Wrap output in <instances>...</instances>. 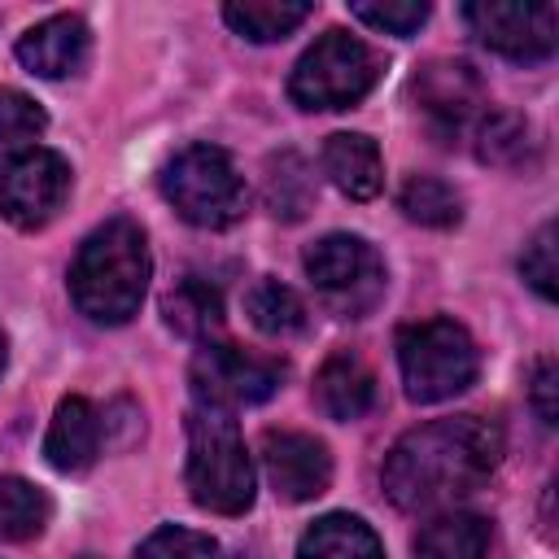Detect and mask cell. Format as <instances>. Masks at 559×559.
Segmentation results:
<instances>
[{
	"label": "cell",
	"instance_id": "4",
	"mask_svg": "<svg viewBox=\"0 0 559 559\" xmlns=\"http://www.w3.org/2000/svg\"><path fill=\"white\" fill-rule=\"evenodd\" d=\"M157 188L175 205V214L183 223L205 227V231H223V227L240 223L245 205H249L245 179H240L231 153L218 148V144H188V148H179L162 166Z\"/></svg>",
	"mask_w": 559,
	"mask_h": 559
},
{
	"label": "cell",
	"instance_id": "14",
	"mask_svg": "<svg viewBox=\"0 0 559 559\" xmlns=\"http://www.w3.org/2000/svg\"><path fill=\"white\" fill-rule=\"evenodd\" d=\"M314 402L328 419L349 424L362 419L376 406V371L362 362V354L354 349H336L323 358V367L314 371Z\"/></svg>",
	"mask_w": 559,
	"mask_h": 559
},
{
	"label": "cell",
	"instance_id": "28",
	"mask_svg": "<svg viewBox=\"0 0 559 559\" xmlns=\"http://www.w3.org/2000/svg\"><path fill=\"white\" fill-rule=\"evenodd\" d=\"M48 127V114L39 100H31L17 87H0V148H22Z\"/></svg>",
	"mask_w": 559,
	"mask_h": 559
},
{
	"label": "cell",
	"instance_id": "17",
	"mask_svg": "<svg viewBox=\"0 0 559 559\" xmlns=\"http://www.w3.org/2000/svg\"><path fill=\"white\" fill-rule=\"evenodd\" d=\"M489 520L476 511H441L428 524H419L411 555L415 559H485L489 550Z\"/></svg>",
	"mask_w": 559,
	"mask_h": 559
},
{
	"label": "cell",
	"instance_id": "12",
	"mask_svg": "<svg viewBox=\"0 0 559 559\" xmlns=\"http://www.w3.org/2000/svg\"><path fill=\"white\" fill-rule=\"evenodd\" d=\"M262 467L280 502H310L332 485V454L319 437L293 428L262 432Z\"/></svg>",
	"mask_w": 559,
	"mask_h": 559
},
{
	"label": "cell",
	"instance_id": "23",
	"mask_svg": "<svg viewBox=\"0 0 559 559\" xmlns=\"http://www.w3.org/2000/svg\"><path fill=\"white\" fill-rule=\"evenodd\" d=\"M245 310H249V323H253L258 332H266V336H293V332L306 328V306H301V297H297L288 284L271 280V275H262V280L249 288Z\"/></svg>",
	"mask_w": 559,
	"mask_h": 559
},
{
	"label": "cell",
	"instance_id": "6",
	"mask_svg": "<svg viewBox=\"0 0 559 559\" xmlns=\"http://www.w3.org/2000/svg\"><path fill=\"white\" fill-rule=\"evenodd\" d=\"M384 61L380 52L349 35V31H323L293 66L288 74V96L297 109H349L358 105L376 79H380Z\"/></svg>",
	"mask_w": 559,
	"mask_h": 559
},
{
	"label": "cell",
	"instance_id": "15",
	"mask_svg": "<svg viewBox=\"0 0 559 559\" xmlns=\"http://www.w3.org/2000/svg\"><path fill=\"white\" fill-rule=\"evenodd\" d=\"M100 454V415L87 397L70 393L57 402L48 437H44V459L57 472H87Z\"/></svg>",
	"mask_w": 559,
	"mask_h": 559
},
{
	"label": "cell",
	"instance_id": "22",
	"mask_svg": "<svg viewBox=\"0 0 559 559\" xmlns=\"http://www.w3.org/2000/svg\"><path fill=\"white\" fill-rule=\"evenodd\" d=\"M397 210L419 227L445 231V227H454L463 218V197L437 175H411L402 183V192H397Z\"/></svg>",
	"mask_w": 559,
	"mask_h": 559
},
{
	"label": "cell",
	"instance_id": "11",
	"mask_svg": "<svg viewBox=\"0 0 559 559\" xmlns=\"http://www.w3.org/2000/svg\"><path fill=\"white\" fill-rule=\"evenodd\" d=\"M411 100L441 140L485 118V83L467 61H428L411 79Z\"/></svg>",
	"mask_w": 559,
	"mask_h": 559
},
{
	"label": "cell",
	"instance_id": "5",
	"mask_svg": "<svg viewBox=\"0 0 559 559\" xmlns=\"http://www.w3.org/2000/svg\"><path fill=\"white\" fill-rule=\"evenodd\" d=\"M397 367H402L406 397L428 406V402H445L476 384L480 349L463 323L437 314V319L406 323L397 332Z\"/></svg>",
	"mask_w": 559,
	"mask_h": 559
},
{
	"label": "cell",
	"instance_id": "29",
	"mask_svg": "<svg viewBox=\"0 0 559 559\" xmlns=\"http://www.w3.org/2000/svg\"><path fill=\"white\" fill-rule=\"evenodd\" d=\"M520 275L524 284L542 297V301H555L559 297V262H555V223H542L537 236L524 245V258H520Z\"/></svg>",
	"mask_w": 559,
	"mask_h": 559
},
{
	"label": "cell",
	"instance_id": "20",
	"mask_svg": "<svg viewBox=\"0 0 559 559\" xmlns=\"http://www.w3.org/2000/svg\"><path fill=\"white\" fill-rule=\"evenodd\" d=\"M310 13H314L310 0H231V4H223V22L253 44H275L284 35H293Z\"/></svg>",
	"mask_w": 559,
	"mask_h": 559
},
{
	"label": "cell",
	"instance_id": "24",
	"mask_svg": "<svg viewBox=\"0 0 559 559\" xmlns=\"http://www.w3.org/2000/svg\"><path fill=\"white\" fill-rule=\"evenodd\" d=\"M314 201V175L297 153H280L266 162V210L275 218H301Z\"/></svg>",
	"mask_w": 559,
	"mask_h": 559
},
{
	"label": "cell",
	"instance_id": "2",
	"mask_svg": "<svg viewBox=\"0 0 559 559\" xmlns=\"http://www.w3.org/2000/svg\"><path fill=\"white\" fill-rule=\"evenodd\" d=\"M148 275H153V258H148L144 227L118 214L79 245L70 262V301L92 323L118 328L131 314H140Z\"/></svg>",
	"mask_w": 559,
	"mask_h": 559
},
{
	"label": "cell",
	"instance_id": "1",
	"mask_svg": "<svg viewBox=\"0 0 559 559\" xmlns=\"http://www.w3.org/2000/svg\"><path fill=\"white\" fill-rule=\"evenodd\" d=\"M502 463V428L480 415L428 419L393 441L380 480L397 511H432L476 493Z\"/></svg>",
	"mask_w": 559,
	"mask_h": 559
},
{
	"label": "cell",
	"instance_id": "16",
	"mask_svg": "<svg viewBox=\"0 0 559 559\" xmlns=\"http://www.w3.org/2000/svg\"><path fill=\"white\" fill-rule=\"evenodd\" d=\"M323 175L336 183V192H345L349 201H371L384 188V162L371 135L362 131H336L323 140Z\"/></svg>",
	"mask_w": 559,
	"mask_h": 559
},
{
	"label": "cell",
	"instance_id": "13",
	"mask_svg": "<svg viewBox=\"0 0 559 559\" xmlns=\"http://www.w3.org/2000/svg\"><path fill=\"white\" fill-rule=\"evenodd\" d=\"M13 52L35 79H70L87 66L92 31L79 13H52V17L35 22L31 31H22Z\"/></svg>",
	"mask_w": 559,
	"mask_h": 559
},
{
	"label": "cell",
	"instance_id": "18",
	"mask_svg": "<svg viewBox=\"0 0 559 559\" xmlns=\"http://www.w3.org/2000/svg\"><path fill=\"white\" fill-rule=\"evenodd\" d=\"M297 559H384V546L367 520L349 511H332L301 533Z\"/></svg>",
	"mask_w": 559,
	"mask_h": 559
},
{
	"label": "cell",
	"instance_id": "26",
	"mask_svg": "<svg viewBox=\"0 0 559 559\" xmlns=\"http://www.w3.org/2000/svg\"><path fill=\"white\" fill-rule=\"evenodd\" d=\"M135 559H218V542L183 524H162L135 546Z\"/></svg>",
	"mask_w": 559,
	"mask_h": 559
},
{
	"label": "cell",
	"instance_id": "27",
	"mask_svg": "<svg viewBox=\"0 0 559 559\" xmlns=\"http://www.w3.org/2000/svg\"><path fill=\"white\" fill-rule=\"evenodd\" d=\"M349 13L358 22H367L371 31H384V35H415L424 22H428V4L424 0H354Z\"/></svg>",
	"mask_w": 559,
	"mask_h": 559
},
{
	"label": "cell",
	"instance_id": "30",
	"mask_svg": "<svg viewBox=\"0 0 559 559\" xmlns=\"http://www.w3.org/2000/svg\"><path fill=\"white\" fill-rule=\"evenodd\" d=\"M528 402H533V411H537V419H542L546 428H555V424H559V367H555V358H550V354L533 362Z\"/></svg>",
	"mask_w": 559,
	"mask_h": 559
},
{
	"label": "cell",
	"instance_id": "10",
	"mask_svg": "<svg viewBox=\"0 0 559 559\" xmlns=\"http://www.w3.org/2000/svg\"><path fill=\"white\" fill-rule=\"evenodd\" d=\"M463 22L507 61H546L559 44V9L550 0H476L463 4Z\"/></svg>",
	"mask_w": 559,
	"mask_h": 559
},
{
	"label": "cell",
	"instance_id": "19",
	"mask_svg": "<svg viewBox=\"0 0 559 559\" xmlns=\"http://www.w3.org/2000/svg\"><path fill=\"white\" fill-rule=\"evenodd\" d=\"M162 314L166 323L188 336V341H210L223 328V293L201 280V275H183L166 297H162Z\"/></svg>",
	"mask_w": 559,
	"mask_h": 559
},
{
	"label": "cell",
	"instance_id": "8",
	"mask_svg": "<svg viewBox=\"0 0 559 559\" xmlns=\"http://www.w3.org/2000/svg\"><path fill=\"white\" fill-rule=\"evenodd\" d=\"M70 179H74L70 162L57 148H39V144L4 148L0 153V214L13 227L35 231L57 218V210L70 197Z\"/></svg>",
	"mask_w": 559,
	"mask_h": 559
},
{
	"label": "cell",
	"instance_id": "21",
	"mask_svg": "<svg viewBox=\"0 0 559 559\" xmlns=\"http://www.w3.org/2000/svg\"><path fill=\"white\" fill-rule=\"evenodd\" d=\"M52 502L22 476H0V542H31L48 528Z\"/></svg>",
	"mask_w": 559,
	"mask_h": 559
},
{
	"label": "cell",
	"instance_id": "7",
	"mask_svg": "<svg viewBox=\"0 0 559 559\" xmlns=\"http://www.w3.org/2000/svg\"><path fill=\"white\" fill-rule=\"evenodd\" d=\"M301 266H306L310 284L319 288V297L341 319H362L384 297V262L362 236L328 231L314 245H306Z\"/></svg>",
	"mask_w": 559,
	"mask_h": 559
},
{
	"label": "cell",
	"instance_id": "3",
	"mask_svg": "<svg viewBox=\"0 0 559 559\" xmlns=\"http://www.w3.org/2000/svg\"><path fill=\"white\" fill-rule=\"evenodd\" d=\"M183 480L197 507L214 515H245L253 507V463L231 411L192 406L188 411V463Z\"/></svg>",
	"mask_w": 559,
	"mask_h": 559
},
{
	"label": "cell",
	"instance_id": "9",
	"mask_svg": "<svg viewBox=\"0 0 559 559\" xmlns=\"http://www.w3.org/2000/svg\"><path fill=\"white\" fill-rule=\"evenodd\" d=\"M188 380H192L197 406L236 411V406L266 402L284 380V362L266 354H249L227 341H205L188 367Z\"/></svg>",
	"mask_w": 559,
	"mask_h": 559
},
{
	"label": "cell",
	"instance_id": "31",
	"mask_svg": "<svg viewBox=\"0 0 559 559\" xmlns=\"http://www.w3.org/2000/svg\"><path fill=\"white\" fill-rule=\"evenodd\" d=\"M0 371H4V336H0Z\"/></svg>",
	"mask_w": 559,
	"mask_h": 559
},
{
	"label": "cell",
	"instance_id": "25",
	"mask_svg": "<svg viewBox=\"0 0 559 559\" xmlns=\"http://www.w3.org/2000/svg\"><path fill=\"white\" fill-rule=\"evenodd\" d=\"M528 148H533V131L520 114L498 109L476 122V157L485 166H520L528 157Z\"/></svg>",
	"mask_w": 559,
	"mask_h": 559
}]
</instances>
